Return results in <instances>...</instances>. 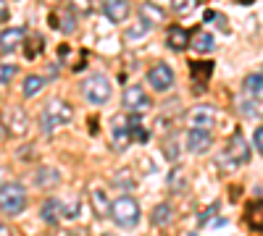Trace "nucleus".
<instances>
[{"mask_svg":"<svg viewBox=\"0 0 263 236\" xmlns=\"http://www.w3.org/2000/svg\"><path fill=\"white\" fill-rule=\"evenodd\" d=\"M74 118V108L66 100H50L42 111V128L45 132H53L55 126H66Z\"/></svg>","mask_w":263,"mask_h":236,"instance_id":"1","label":"nucleus"},{"mask_svg":"<svg viewBox=\"0 0 263 236\" xmlns=\"http://www.w3.org/2000/svg\"><path fill=\"white\" fill-rule=\"evenodd\" d=\"M111 216H114V221L121 226V228H132V226H137V221H140V202L135 200V197H119L116 202H114V207H111Z\"/></svg>","mask_w":263,"mask_h":236,"instance_id":"2","label":"nucleus"},{"mask_svg":"<svg viewBox=\"0 0 263 236\" xmlns=\"http://www.w3.org/2000/svg\"><path fill=\"white\" fill-rule=\"evenodd\" d=\"M0 207L6 216H18L27 207V191L21 184H3L0 189Z\"/></svg>","mask_w":263,"mask_h":236,"instance_id":"3","label":"nucleus"},{"mask_svg":"<svg viewBox=\"0 0 263 236\" xmlns=\"http://www.w3.org/2000/svg\"><path fill=\"white\" fill-rule=\"evenodd\" d=\"M224 160L229 163V168H237V165H245L250 160V144L245 142L242 132H234L224 147Z\"/></svg>","mask_w":263,"mask_h":236,"instance_id":"4","label":"nucleus"},{"mask_svg":"<svg viewBox=\"0 0 263 236\" xmlns=\"http://www.w3.org/2000/svg\"><path fill=\"white\" fill-rule=\"evenodd\" d=\"M84 97L87 102L92 105H105L108 97H111V84H108V79L103 74H95L84 81Z\"/></svg>","mask_w":263,"mask_h":236,"instance_id":"5","label":"nucleus"},{"mask_svg":"<svg viewBox=\"0 0 263 236\" xmlns=\"http://www.w3.org/2000/svg\"><path fill=\"white\" fill-rule=\"evenodd\" d=\"M124 108L132 111L135 116H142L153 108V100L147 97V92L140 87V84H132V87L124 90Z\"/></svg>","mask_w":263,"mask_h":236,"instance_id":"6","label":"nucleus"},{"mask_svg":"<svg viewBox=\"0 0 263 236\" xmlns=\"http://www.w3.org/2000/svg\"><path fill=\"white\" fill-rule=\"evenodd\" d=\"M147 81L156 92H168L174 87V71L166 66V63H156V66L147 71Z\"/></svg>","mask_w":263,"mask_h":236,"instance_id":"7","label":"nucleus"},{"mask_svg":"<svg viewBox=\"0 0 263 236\" xmlns=\"http://www.w3.org/2000/svg\"><path fill=\"white\" fill-rule=\"evenodd\" d=\"M187 123H190V128L211 132V126L216 123V111L211 108V105H195V108L187 113Z\"/></svg>","mask_w":263,"mask_h":236,"instance_id":"8","label":"nucleus"},{"mask_svg":"<svg viewBox=\"0 0 263 236\" xmlns=\"http://www.w3.org/2000/svg\"><path fill=\"white\" fill-rule=\"evenodd\" d=\"M213 144V137L211 132H203V128H190V134H187V149L195 155H200L205 153V149H211Z\"/></svg>","mask_w":263,"mask_h":236,"instance_id":"9","label":"nucleus"},{"mask_svg":"<svg viewBox=\"0 0 263 236\" xmlns=\"http://www.w3.org/2000/svg\"><path fill=\"white\" fill-rule=\"evenodd\" d=\"M111 134H114V147H116V149H126V144H129V139H132L129 118L116 116V118H114V128H111Z\"/></svg>","mask_w":263,"mask_h":236,"instance_id":"10","label":"nucleus"},{"mask_svg":"<svg viewBox=\"0 0 263 236\" xmlns=\"http://www.w3.org/2000/svg\"><path fill=\"white\" fill-rule=\"evenodd\" d=\"M245 223L250 231H263V200H253L245 205Z\"/></svg>","mask_w":263,"mask_h":236,"instance_id":"11","label":"nucleus"},{"mask_svg":"<svg viewBox=\"0 0 263 236\" xmlns=\"http://www.w3.org/2000/svg\"><path fill=\"white\" fill-rule=\"evenodd\" d=\"M129 3L126 0H105V6H103V13H105V18H111L114 24H119V21H124V18H129Z\"/></svg>","mask_w":263,"mask_h":236,"instance_id":"12","label":"nucleus"},{"mask_svg":"<svg viewBox=\"0 0 263 236\" xmlns=\"http://www.w3.org/2000/svg\"><path fill=\"white\" fill-rule=\"evenodd\" d=\"M6 121H8V126H11V134H16V137H24V134L29 132V118H27L24 111L13 108L11 116H8Z\"/></svg>","mask_w":263,"mask_h":236,"instance_id":"13","label":"nucleus"},{"mask_svg":"<svg viewBox=\"0 0 263 236\" xmlns=\"http://www.w3.org/2000/svg\"><path fill=\"white\" fill-rule=\"evenodd\" d=\"M190 48H192L195 53H211V50L216 48V39H213V34H208V32L195 29V34H192V42H190Z\"/></svg>","mask_w":263,"mask_h":236,"instance_id":"14","label":"nucleus"},{"mask_svg":"<svg viewBox=\"0 0 263 236\" xmlns=\"http://www.w3.org/2000/svg\"><path fill=\"white\" fill-rule=\"evenodd\" d=\"M48 21L53 29H61V32H74V27H77V21L69 11H53Z\"/></svg>","mask_w":263,"mask_h":236,"instance_id":"15","label":"nucleus"},{"mask_svg":"<svg viewBox=\"0 0 263 236\" xmlns=\"http://www.w3.org/2000/svg\"><path fill=\"white\" fill-rule=\"evenodd\" d=\"M166 37H168V48L171 50H184V48H190V42H192L190 39V32L182 29V27H171Z\"/></svg>","mask_w":263,"mask_h":236,"instance_id":"16","label":"nucleus"},{"mask_svg":"<svg viewBox=\"0 0 263 236\" xmlns=\"http://www.w3.org/2000/svg\"><path fill=\"white\" fill-rule=\"evenodd\" d=\"M190 74H192L195 81H203V84H205V81L211 79V74H213V63H211V60H203V63H200V60H192V63H190Z\"/></svg>","mask_w":263,"mask_h":236,"instance_id":"17","label":"nucleus"},{"mask_svg":"<svg viewBox=\"0 0 263 236\" xmlns=\"http://www.w3.org/2000/svg\"><path fill=\"white\" fill-rule=\"evenodd\" d=\"M21 37H24V32H21V29H6V32H3V42H0V50H3V55H8V53H13V50L18 48Z\"/></svg>","mask_w":263,"mask_h":236,"instance_id":"18","label":"nucleus"},{"mask_svg":"<svg viewBox=\"0 0 263 236\" xmlns=\"http://www.w3.org/2000/svg\"><path fill=\"white\" fill-rule=\"evenodd\" d=\"M90 200H92V210H95V216H98V218L108 216V207H114V202H108V197H105V191H103V189H92Z\"/></svg>","mask_w":263,"mask_h":236,"instance_id":"19","label":"nucleus"},{"mask_svg":"<svg viewBox=\"0 0 263 236\" xmlns=\"http://www.w3.org/2000/svg\"><path fill=\"white\" fill-rule=\"evenodd\" d=\"M58 179H61V176H58V170H55V168H48V165H45V168H40V170H37V176H34V181H37L40 189H48V186L58 184Z\"/></svg>","mask_w":263,"mask_h":236,"instance_id":"20","label":"nucleus"},{"mask_svg":"<svg viewBox=\"0 0 263 236\" xmlns=\"http://www.w3.org/2000/svg\"><path fill=\"white\" fill-rule=\"evenodd\" d=\"M140 18H145L150 27L153 24H161V21H163V11L158 6H153V3H142L140 6Z\"/></svg>","mask_w":263,"mask_h":236,"instance_id":"21","label":"nucleus"},{"mask_svg":"<svg viewBox=\"0 0 263 236\" xmlns=\"http://www.w3.org/2000/svg\"><path fill=\"white\" fill-rule=\"evenodd\" d=\"M239 111H242L248 118H260L263 116V102L260 100H242L239 102Z\"/></svg>","mask_w":263,"mask_h":236,"instance_id":"22","label":"nucleus"},{"mask_svg":"<svg viewBox=\"0 0 263 236\" xmlns=\"http://www.w3.org/2000/svg\"><path fill=\"white\" fill-rule=\"evenodd\" d=\"M147 32H150V24H147L145 18H140L135 27H129V29H126V34H124V37H126L129 42H137V39H142Z\"/></svg>","mask_w":263,"mask_h":236,"instance_id":"23","label":"nucleus"},{"mask_svg":"<svg viewBox=\"0 0 263 236\" xmlns=\"http://www.w3.org/2000/svg\"><path fill=\"white\" fill-rule=\"evenodd\" d=\"M42 87H45V79L42 76H27L24 79V97H34Z\"/></svg>","mask_w":263,"mask_h":236,"instance_id":"24","label":"nucleus"},{"mask_svg":"<svg viewBox=\"0 0 263 236\" xmlns=\"http://www.w3.org/2000/svg\"><path fill=\"white\" fill-rule=\"evenodd\" d=\"M42 48H45V39H42L40 34H32V37L27 39V58H29V60L37 58V55L42 53Z\"/></svg>","mask_w":263,"mask_h":236,"instance_id":"25","label":"nucleus"},{"mask_svg":"<svg viewBox=\"0 0 263 236\" xmlns=\"http://www.w3.org/2000/svg\"><path fill=\"white\" fill-rule=\"evenodd\" d=\"M58 216H61V205L55 200H48L45 205H42V218H45L48 223H55Z\"/></svg>","mask_w":263,"mask_h":236,"instance_id":"26","label":"nucleus"},{"mask_svg":"<svg viewBox=\"0 0 263 236\" xmlns=\"http://www.w3.org/2000/svg\"><path fill=\"white\" fill-rule=\"evenodd\" d=\"M242 87L248 90V92H263V74H248L245 76V81H242Z\"/></svg>","mask_w":263,"mask_h":236,"instance_id":"27","label":"nucleus"},{"mask_svg":"<svg viewBox=\"0 0 263 236\" xmlns=\"http://www.w3.org/2000/svg\"><path fill=\"white\" fill-rule=\"evenodd\" d=\"M195 6H197V0H171V8H174V13H179V16L192 13V11H195Z\"/></svg>","mask_w":263,"mask_h":236,"instance_id":"28","label":"nucleus"},{"mask_svg":"<svg viewBox=\"0 0 263 236\" xmlns=\"http://www.w3.org/2000/svg\"><path fill=\"white\" fill-rule=\"evenodd\" d=\"M171 218V207L168 205H158L156 210H153V223H158V226H166Z\"/></svg>","mask_w":263,"mask_h":236,"instance_id":"29","label":"nucleus"},{"mask_svg":"<svg viewBox=\"0 0 263 236\" xmlns=\"http://www.w3.org/2000/svg\"><path fill=\"white\" fill-rule=\"evenodd\" d=\"M203 21H205V24H218L221 29H227V21H224V16H218L216 11H205Z\"/></svg>","mask_w":263,"mask_h":236,"instance_id":"30","label":"nucleus"},{"mask_svg":"<svg viewBox=\"0 0 263 236\" xmlns=\"http://www.w3.org/2000/svg\"><path fill=\"white\" fill-rule=\"evenodd\" d=\"M16 74V66H11V63H3V69H0V79H3V84H8Z\"/></svg>","mask_w":263,"mask_h":236,"instance_id":"31","label":"nucleus"},{"mask_svg":"<svg viewBox=\"0 0 263 236\" xmlns=\"http://www.w3.org/2000/svg\"><path fill=\"white\" fill-rule=\"evenodd\" d=\"M71 6H74L77 11L87 13V11H92V0H71Z\"/></svg>","mask_w":263,"mask_h":236,"instance_id":"32","label":"nucleus"},{"mask_svg":"<svg viewBox=\"0 0 263 236\" xmlns=\"http://www.w3.org/2000/svg\"><path fill=\"white\" fill-rule=\"evenodd\" d=\"M253 144L258 147V153L263 155V126H258V128H255V134H253Z\"/></svg>","mask_w":263,"mask_h":236,"instance_id":"33","label":"nucleus"},{"mask_svg":"<svg viewBox=\"0 0 263 236\" xmlns=\"http://www.w3.org/2000/svg\"><path fill=\"white\" fill-rule=\"evenodd\" d=\"M116 181H124V189H132V179H129V170H121L116 176Z\"/></svg>","mask_w":263,"mask_h":236,"instance_id":"34","label":"nucleus"},{"mask_svg":"<svg viewBox=\"0 0 263 236\" xmlns=\"http://www.w3.org/2000/svg\"><path fill=\"white\" fill-rule=\"evenodd\" d=\"M216 207H218V205H211V207L205 210V216H200V223H205V221H208V218L213 216V212H216Z\"/></svg>","mask_w":263,"mask_h":236,"instance_id":"35","label":"nucleus"},{"mask_svg":"<svg viewBox=\"0 0 263 236\" xmlns=\"http://www.w3.org/2000/svg\"><path fill=\"white\" fill-rule=\"evenodd\" d=\"M237 3H242V6H250V3H253V0H237Z\"/></svg>","mask_w":263,"mask_h":236,"instance_id":"36","label":"nucleus"},{"mask_svg":"<svg viewBox=\"0 0 263 236\" xmlns=\"http://www.w3.org/2000/svg\"><path fill=\"white\" fill-rule=\"evenodd\" d=\"M103 236H114V233H103Z\"/></svg>","mask_w":263,"mask_h":236,"instance_id":"37","label":"nucleus"},{"mask_svg":"<svg viewBox=\"0 0 263 236\" xmlns=\"http://www.w3.org/2000/svg\"><path fill=\"white\" fill-rule=\"evenodd\" d=\"M190 236H195V233H190Z\"/></svg>","mask_w":263,"mask_h":236,"instance_id":"38","label":"nucleus"}]
</instances>
